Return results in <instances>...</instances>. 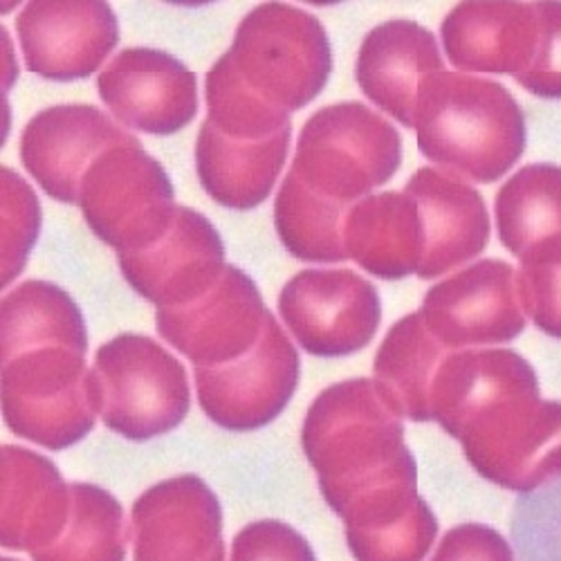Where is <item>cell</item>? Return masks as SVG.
Returning <instances> with one entry per match:
<instances>
[{
	"instance_id": "obj_34",
	"label": "cell",
	"mask_w": 561,
	"mask_h": 561,
	"mask_svg": "<svg viewBox=\"0 0 561 561\" xmlns=\"http://www.w3.org/2000/svg\"><path fill=\"white\" fill-rule=\"evenodd\" d=\"M541 36L539 53L517 83L524 85L535 98L561 100V3H537Z\"/></svg>"
},
{
	"instance_id": "obj_32",
	"label": "cell",
	"mask_w": 561,
	"mask_h": 561,
	"mask_svg": "<svg viewBox=\"0 0 561 561\" xmlns=\"http://www.w3.org/2000/svg\"><path fill=\"white\" fill-rule=\"evenodd\" d=\"M3 180V288L23 272L41 229V207L32 186L10 167Z\"/></svg>"
},
{
	"instance_id": "obj_20",
	"label": "cell",
	"mask_w": 561,
	"mask_h": 561,
	"mask_svg": "<svg viewBox=\"0 0 561 561\" xmlns=\"http://www.w3.org/2000/svg\"><path fill=\"white\" fill-rule=\"evenodd\" d=\"M445 70L434 32L415 21H387L373 27L355 64L357 85L378 108L413 128V108L423 83Z\"/></svg>"
},
{
	"instance_id": "obj_9",
	"label": "cell",
	"mask_w": 561,
	"mask_h": 561,
	"mask_svg": "<svg viewBox=\"0 0 561 561\" xmlns=\"http://www.w3.org/2000/svg\"><path fill=\"white\" fill-rule=\"evenodd\" d=\"M278 314L299 346L317 357H344L376 337L382 304L353 270H304L278 295Z\"/></svg>"
},
{
	"instance_id": "obj_6",
	"label": "cell",
	"mask_w": 561,
	"mask_h": 561,
	"mask_svg": "<svg viewBox=\"0 0 561 561\" xmlns=\"http://www.w3.org/2000/svg\"><path fill=\"white\" fill-rule=\"evenodd\" d=\"M90 389L104 425L135 443L173 432L192 407L184 366L156 340L135 333L100 346Z\"/></svg>"
},
{
	"instance_id": "obj_29",
	"label": "cell",
	"mask_w": 561,
	"mask_h": 561,
	"mask_svg": "<svg viewBox=\"0 0 561 561\" xmlns=\"http://www.w3.org/2000/svg\"><path fill=\"white\" fill-rule=\"evenodd\" d=\"M70 519L59 539L32 561H124L128 528L122 503L92 483H70Z\"/></svg>"
},
{
	"instance_id": "obj_12",
	"label": "cell",
	"mask_w": 561,
	"mask_h": 561,
	"mask_svg": "<svg viewBox=\"0 0 561 561\" xmlns=\"http://www.w3.org/2000/svg\"><path fill=\"white\" fill-rule=\"evenodd\" d=\"M420 312L451 353L507 344L526 329L517 270L496 259H483L440 280L425 295Z\"/></svg>"
},
{
	"instance_id": "obj_36",
	"label": "cell",
	"mask_w": 561,
	"mask_h": 561,
	"mask_svg": "<svg viewBox=\"0 0 561 561\" xmlns=\"http://www.w3.org/2000/svg\"><path fill=\"white\" fill-rule=\"evenodd\" d=\"M3 561H19V559H12V557H3Z\"/></svg>"
},
{
	"instance_id": "obj_24",
	"label": "cell",
	"mask_w": 561,
	"mask_h": 561,
	"mask_svg": "<svg viewBox=\"0 0 561 561\" xmlns=\"http://www.w3.org/2000/svg\"><path fill=\"white\" fill-rule=\"evenodd\" d=\"M293 133L270 139H237L203 122L196 171L203 190L222 207L254 209L267 201L286 164Z\"/></svg>"
},
{
	"instance_id": "obj_26",
	"label": "cell",
	"mask_w": 561,
	"mask_h": 561,
	"mask_svg": "<svg viewBox=\"0 0 561 561\" xmlns=\"http://www.w3.org/2000/svg\"><path fill=\"white\" fill-rule=\"evenodd\" d=\"M503 248L522 256L561 239V167L528 164L501 186L494 203Z\"/></svg>"
},
{
	"instance_id": "obj_5",
	"label": "cell",
	"mask_w": 561,
	"mask_h": 561,
	"mask_svg": "<svg viewBox=\"0 0 561 561\" xmlns=\"http://www.w3.org/2000/svg\"><path fill=\"white\" fill-rule=\"evenodd\" d=\"M225 55L254 95L288 115L308 106L333 72L331 38L319 19L284 3L252 10Z\"/></svg>"
},
{
	"instance_id": "obj_8",
	"label": "cell",
	"mask_w": 561,
	"mask_h": 561,
	"mask_svg": "<svg viewBox=\"0 0 561 561\" xmlns=\"http://www.w3.org/2000/svg\"><path fill=\"white\" fill-rule=\"evenodd\" d=\"M79 207L95 237L122 256L158 243L178 205L167 171L133 135L104 151L85 171Z\"/></svg>"
},
{
	"instance_id": "obj_27",
	"label": "cell",
	"mask_w": 561,
	"mask_h": 561,
	"mask_svg": "<svg viewBox=\"0 0 561 561\" xmlns=\"http://www.w3.org/2000/svg\"><path fill=\"white\" fill-rule=\"evenodd\" d=\"M3 357L21 348L64 342L88 348V331L75 299L48 280H25L3 299Z\"/></svg>"
},
{
	"instance_id": "obj_35",
	"label": "cell",
	"mask_w": 561,
	"mask_h": 561,
	"mask_svg": "<svg viewBox=\"0 0 561 561\" xmlns=\"http://www.w3.org/2000/svg\"><path fill=\"white\" fill-rule=\"evenodd\" d=\"M432 561H514L512 548L501 533L483 524L451 528Z\"/></svg>"
},
{
	"instance_id": "obj_13",
	"label": "cell",
	"mask_w": 561,
	"mask_h": 561,
	"mask_svg": "<svg viewBox=\"0 0 561 561\" xmlns=\"http://www.w3.org/2000/svg\"><path fill=\"white\" fill-rule=\"evenodd\" d=\"M128 539L133 561H225L220 501L196 474L160 481L133 503Z\"/></svg>"
},
{
	"instance_id": "obj_33",
	"label": "cell",
	"mask_w": 561,
	"mask_h": 561,
	"mask_svg": "<svg viewBox=\"0 0 561 561\" xmlns=\"http://www.w3.org/2000/svg\"><path fill=\"white\" fill-rule=\"evenodd\" d=\"M229 561H317V557L308 539L293 526L263 519L233 537Z\"/></svg>"
},
{
	"instance_id": "obj_15",
	"label": "cell",
	"mask_w": 561,
	"mask_h": 561,
	"mask_svg": "<svg viewBox=\"0 0 561 561\" xmlns=\"http://www.w3.org/2000/svg\"><path fill=\"white\" fill-rule=\"evenodd\" d=\"M117 122L149 135H173L198 113V79L173 55L153 48L119 53L98 79Z\"/></svg>"
},
{
	"instance_id": "obj_23",
	"label": "cell",
	"mask_w": 561,
	"mask_h": 561,
	"mask_svg": "<svg viewBox=\"0 0 561 561\" xmlns=\"http://www.w3.org/2000/svg\"><path fill=\"white\" fill-rule=\"evenodd\" d=\"M346 543L357 561H423L438 535V519L417 485H398L344 510Z\"/></svg>"
},
{
	"instance_id": "obj_10",
	"label": "cell",
	"mask_w": 561,
	"mask_h": 561,
	"mask_svg": "<svg viewBox=\"0 0 561 561\" xmlns=\"http://www.w3.org/2000/svg\"><path fill=\"white\" fill-rule=\"evenodd\" d=\"M205 415L229 432H254L276 420L299 385V353L270 312L259 344L241 359L194 368Z\"/></svg>"
},
{
	"instance_id": "obj_4",
	"label": "cell",
	"mask_w": 561,
	"mask_h": 561,
	"mask_svg": "<svg viewBox=\"0 0 561 561\" xmlns=\"http://www.w3.org/2000/svg\"><path fill=\"white\" fill-rule=\"evenodd\" d=\"M402 164V137L362 102L319 108L301 128L290 173L314 196L351 209Z\"/></svg>"
},
{
	"instance_id": "obj_14",
	"label": "cell",
	"mask_w": 561,
	"mask_h": 561,
	"mask_svg": "<svg viewBox=\"0 0 561 561\" xmlns=\"http://www.w3.org/2000/svg\"><path fill=\"white\" fill-rule=\"evenodd\" d=\"M16 32L25 68L50 81L92 77L119 43L117 16L100 0H34Z\"/></svg>"
},
{
	"instance_id": "obj_28",
	"label": "cell",
	"mask_w": 561,
	"mask_h": 561,
	"mask_svg": "<svg viewBox=\"0 0 561 561\" xmlns=\"http://www.w3.org/2000/svg\"><path fill=\"white\" fill-rule=\"evenodd\" d=\"M351 209L314 196L288 171L274 201V225L284 248L306 263L348 259L344 225Z\"/></svg>"
},
{
	"instance_id": "obj_18",
	"label": "cell",
	"mask_w": 561,
	"mask_h": 561,
	"mask_svg": "<svg viewBox=\"0 0 561 561\" xmlns=\"http://www.w3.org/2000/svg\"><path fill=\"white\" fill-rule=\"evenodd\" d=\"M537 3H460L440 25L447 59L462 72L522 79L539 53Z\"/></svg>"
},
{
	"instance_id": "obj_11",
	"label": "cell",
	"mask_w": 561,
	"mask_h": 561,
	"mask_svg": "<svg viewBox=\"0 0 561 561\" xmlns=\"http://www.w3.org/2000/svg\"><path fill=\"white\" fill-rule=\"evenodd\" d=\"M267 317L270 310L254 280L227 263L220 278L198 299L158 308L156 325L160 337L194 368H214L248 355L259 344Z\"/></svg>"
},
{
	"instance_id": "obj_21",
	"label": "cell",
	"mask_w": 561,
	"mask_h": 561,
	"mask_svg": "<svg viewBox=\"0 0 561 561\" xmlns=\"http://www.w3.org/2000/svg\"><path fill=\"white\" fill-rule=\"evenodd\" d=\"M3 548H50L70 519L72 492L59 467L32 449L3 447Z\"/></svg>"
},
{
	"instance_id": "obj_16",
	"label": "cell",
	"mask_w": 561,
	"mask_h": 561,
	"mask_svg": "<svg viewBox=\"0 0 561 561\" xmlns=\"http://www.w3.org/2000/svg\"><path fill=\"white\" fill-rule=\"evenodd\" d=\"M218 229L201 211L175 207L173 222L151 248L122 254L119 267L130 288L158 308H178L205 295L225 270Z\"/></svg>"
},
{
	"instance_id": "obj_3",
	"label": "cell",
	"mask_w": 561,
	"mask_h": 561,
	"mask_svg": "<svg viewBox=\"0 0 561 561\" xmlns=\"http://www.w3.org/2000/svg\"><path fill=\"white\" fill-rule=\"evenodd\" d=\"M417 149L443 171L490 184L526 151V115L499 81L436 72L417 92L413 108Z\"/></svg>"
},
{
	"instance_id": "obj_17",
	"label": "cell",
	"mask_w": 561,
	"mask_h": 561,
	"mask_svg": "<svg viewBox=\"0 0 561 561\" xmlns=\"http://www.w3.org/2000/svg\"><path fill=\"white\" fill-rule=\"evenodd\" d=\"M130 137L95 106H53L34 115L23 128L21 160L50 198L79 205L81 180L92 162Z\"/></svg>"
},
{
	"instance_id": "obj_19",
	"label": "cell",
	"mask_w": 561,
	"mask_h": 561,
	"mask_svg": "<svg viewBox=\"0 0 561 561\" xmlns=\"http://www.w3.org/2000/svg\"><path fill=\"white\" fill-rule=\"evenodd\" d=\"M404 192L415 201L425 225V259L420 278L443 276L477 259L490 241V214L483 196L460 178L425 167L417 169Z\"/></svg>"
},
{
	"instance_id": "obj_1",
	"label": "cell",
	"mask_w": 561,
	"mask_h": 561,
	"mask_svg": "<svg viewBox=\"0 0 561 561\" xmlns=\"http://www.w3.org/2000/svg\"><path fill=\"white\" fill-rule=\"evenodd\" d=\"M430 404L432 420L494 485L526 494L561 477V402L541 400L535 370L519 353H449Z\"/></svg>"
},
{
	"instance_id": "obj_25",
	"label": "cell",
	"mask_w": 561,
	"mask_h": 561,
	"mask_svg": "<svg viewBox=\"0 0 561 561\" xmlns=\"http://www.w3.org/2000/svg\"><path fill=\"white\" fill-rule=\"evenodd\" d=\"M449 353L432 335L420 310L391 325L376 355L373 373L382 398L400 417L430 423L432 387Z\"/></svg>"
},
{
	"instance_id": "obj_22",
	"label": "cell",
	"mask_w": 561,
	"mask_h": 561,
	"mask_svg": "<svg viewBox=\"0 0 561 561\" xmlns=\"http://www.w3.org/2000/svg\"><path fill=\"white\" fill-rule=\"evenodd\" d=\"M344 243L368 274L387 280L417 274L425 259V225L415 201L402 192L366 196L351 207Z\"/></svg>"
},
{
	"instance_id": "obj_31",
	"label": "cell",
	"mask_w": 561,
	"mask_h": 561,
	"mask_svg": "<svg viewBox=\"0 0 561 561\" xmlns=\"http://www.w3.org/2000/svg\"><path fill=\"white\" fill-rule=\"evenodd\" d=\"M517 286L524 312L537 329L561 340V239L519 256Z\"/></svg>"
},
{
	"instance_id": "obj_30",
	"label": "cell",
	"mask_w": 561,
	"mask_h": 561,
	"mask_svg": "<svg viewBox=\"0 0 561 561\" xmlns=\"http://www.w3.org/2000/svg\"><path fill=\"white\" fill-rule=\"evenodd\" d=\"M510 535L517 561H561V477L514 501Z\"/></svg>"
},
{
	"instance_id": "obj_2",
	"label": "cell",
	"mask_w": 561,
	"mask_h": 561,
	"mask_svg": "<svg viewBox=\"0 0 561 561\" xmlns=\"http://www.w3.org/2000/svg\"><path fill=\"white\" fill-rule=\"evenodd\" d=\"M301 445L323 501L340 517L359 499L417 485L402 417L382 398L376 380L357 378L323 389L306 413Z\"/></svg>"
},
{
	"instance_id": "obj_7",
	"label": "cell",
	"mask_w": 561,
	"mask_h": 561,
	"mask_svg": "<svg viewBox=\"0 0 561 561\" xmlns=\"http://www.w3.org/2000/svg\"><path fill=\"white\" fill-rule=\"evenodd\" d=\"M85 353L48 342L3 357V417L12 434L61 451L92 432L98 409Z\"/></svg>"
}]
</instances>
